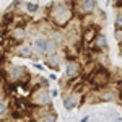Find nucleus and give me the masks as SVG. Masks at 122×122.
Wrapping results in <instances>:
<instances>
[{
  "label": "nucleus",
  "mask_w": 122,
  "mask_h": 122,
  "mask_svg": "<svg viewBox=\"0 0 122 122\" xmlns=\"http://www.w3.org/2000/svg\"><path fill=\"white\" fill-rule=\"evenodd\" d=\"M114 28L116 29H122V11H119L114 18Z\"/></svg>",
  "instance_id": "nucleus-15"
},
{
  "label": "nucleus",
  "mask_w": 122,
  "mask_h": 122,
  "mask_svg": "<svg viewBox=\"0 0 122 122\" xmlns=\"http://www.w3.org/2000/svg\"><path fill=\"white\" fill-rule=\"evenodd\" d=\"M85 80L91 85L93 90H101V88H106L107 85H111V81L114 80V76H112V72H111L109 67L98 65Z\"/></svg>",
  "instance_id": "nucleus-3"
},
{
  "label": "nucleus",
  "mask_w": 122,
  "mask_h": 122,
  "mask_svg": "<svg viewBox=\"0 0 122 122\" xmlns=\"http://www.w3.org/2000/svg\"><path fill=\"white\" fill-rule=\"evenodd\" d=\"M88 49H91V51H94V52H101V51H109V44H107V39H106V36H104L103 33L99 31L96 36H94V39L91 41V44L90 46H86Z\"/></svg>",
  "instance_id": "nucleus-12"
},
{
  "label": "nucleus",
  "mask_w": 122,
  "mask_h": 122,
  "mask_svg": "<svg viewBox=\"0 0 122 122\" xmlns=\"http://www.w3.org/2000/svg\"><path fill=\"white\" fill-rule=\"evenodd\" d=\"M31 46L34 51V60H38L39 57L42 59L46 54L56 49H60V44L51 34H46V33H34L31 36Z\"/></svg>",
  "instance_id": "nucleus-2"
},
{
  "label": "nucleus",
  "mask_w": 122,
  "mask_h": 122,
  "mask_svg": "<svg viewBox=\"0 0 122 122\" xmlns=\"http://www.w3.org/2000/svg\"><path fill=\"white\" fill-rule=\"evenodd\" d=\"M42 62H44V65H46L47 68H51V70H54V72L62 70V65H64V62H65L64 49L60 47V49H56V51L46 54V56L42 57Z\"/></svg>",
  "instance_id": "nucleus-6"
},
{
  "label": "nucleus",
  "mask_w": 122,
  "mask_h": 122,
  "mask_svg": "<svg viewBox=\"0 0 122 122\" xmlns=\"http://www.w3.org/2000/svg\"><path fill=\"white\" fill-rule=\"evenodd\" d=\"M8 52L16 57H21V59H34V51H33V46H31L29 39L23 41V42H18V44H13Z\"/></svg>",
  "instance_id": "nucleus-9"
},
{
  "label": "nucleus",
  "mask_w": 122,
  "mask_h": 122,
  "mask_svg": "<svg viewBox=\"0 0 122 122\" xmlns=\"http://www.w3.org/2000/svg\"><path fill=\"white\" fill-rule=\"evenodd\" d=\"M8 111H10V103H8V98H3L0 101V119L7 117L8 116Z\"/></svg>",
  "instance_id": "nucleus-13"
},
{
  "label": "nucleus",
  "mask_w": 122,
  "mask_h": 122,
  "mask_svg": "<svg viewBox=\"0 0 122 122\" xmlns=\"http://www.w3.org/2000/svg\"><path fill=\"white\" fill-rule=\"evenodd\" d=\"M114 7L116 8H122V0H114Z\"/></svg>",
  "instance_id": "nucleus-16"
},
{
  "label": "nucleus",
  "mask_w": 122,
  "mask_h": 122,
  "mask_svg": "<svg viewBox=\"0 0 122 122\" xmlns=\"http://www.w3.org/2000/svg\"><path fill=\"white\" fill-rule=\"evenodd\" d=\"M28 99L34 107H41V106H49V104H52V96L49 93V86H44V85L34 86V88L29 91Z\"/></svg>",
  "instance_id": "nucleus-4"
},
{
  "label": "nucleus",
  "mask_w": 122,
  "mask_h": 122,
  "mask_svg": "<svg viewBox=\"0 0 122 122\" xmlns=\"http://www.w3.org/2000/svg\"><path fill=\"white\" fill-rule=\"evenodd\" d=\"M44 18L57 29L65 28L67 25L75 18L73 10H72V2H54L46 7V16Z\"/></svg>",
  "instance_id": "nucleus-1"
},
{
  "label": "nucleus",
  "mask_w": 122,
  "mask_h": 122,
  "mask_svg": "<svg viewBox=\"0 0 122 122\" xmlns=\"http://www.w3.org/2000/svg\"><path fill=\"white\" fill-rule=\"evenodd\" d=\"M49 93H51L52 98H56V96H59V90H52V91H49Z\"/></svg>",
  "instance_id": "nucleus-18"
},
{
  "label": "nucleus",
  "mask_w": 122,
  "mask_h": 122,
  "mask_svg": "<svg viewBox=\"0 0 122 122\" xmlns=\"http://www.w3.org/2000/svg\"><path fill=\"white\" fill-rule=\"evenodd\" d=\"M81 121H83V122H88V121H90V116H85V117L81 119Z\"/></svg>",
  "instance_id": "nucleus-19"
},
{
  "label": "nucleus",
  "mask_w": 122,
  "mask_h": 122,
  "mask_svg": "<svg viewBox=\"0 0 122 122\" xmlns=\"http://www.w3.org/2000/svg\"><path fill=\"white\" fill-rule=\"evenodd\" d=\"M72 2V10L76 18H81L85 15L94 13L98 10V2L96 0H70Z\"/></svg>",
  "instance_id": "nucleus-5"
},
{
  "label": "nucleus",
  "mask_w": 122,
  "mask_h": 122,
  "mask_svg": "<svg viewBox=\"0 0 122 122\" xmlns=\"http://www.w3.org/2000/svg\"><path fill=\"white\" fill-rule=\"evenodd\" d=\"M83 98L85 94H81L76 90H70V91H65L64 93V107L67 111H73L75 107H80L83 104Z\"/></svg>",
  "instance_id": "nucleus-8"
},
{
  "label": "nucleus",
  "mask_w": 122,
  "mask_h": 122,
  "mask_svg": "<svg viewBox=\"0 0 122 122\" xmlns=\"http://www.w3.org/2000/svg\"><path fill=\"white\" fill-rule=\"evenodd\" d=\"M25 10H26V13H36L39 10V5L38 3H33V2H26L25 3Z\"/></svg>",
  "instance_id": "nucleus-14"
},
{
  "label": "nucleus",
  "mask_w": 122,
  "mask_h": 122,
  "mask_svg": "<svg viewBox=\"0 0 122 122\" xmlns=\"http://www.w3.org/2000/svg\"><path fill=\"white\" fill-rule=\"evenodd\" d=\"M62 68H64V76H65L67 81L76 80L81 75V62H80V59H65Z\"/></svg>",
  "instance_id": "nucleus-7"
},
{
  "label": "nucleus",
  "mask_w": 122,
  "mask_h": 122,
  "mask_svg": "<svg viewBox=\"0 0 122 122\" xmlns=\"http://www.w3.org/2000/svg\"><path fill=\"white\" fill-rule=\"evenodd\" d=\"M49 78H51V80H56V81H57V76H56V73H52V75L49 76Z\"/></svg>",
  "instance_id": "nucleus-20"
},
{
  "label": "nucleus",
  "mask_w": 122,
  "mask_h": 122,
  "mask_svg": "<svg viewBox=\"0 0 122 122\" xmlns=\"http://www.w3.org/2000/svg\"><path fill=\"white\" fill-rule=\"evenodd\" d=\"M7 38L11 41V44H18V42H23V41H28L29 34L26 26H10Z\"/></svg>",
  "instance_id": "nucleus-11"
},
{
  "label": "nucleus",
  "mask_w": 122,
  "mask_h": 122,
  "mask_svg": "<svg viewBox=\"0 0 122 122\" xmlns=\"http://www.w3.org/2000/svg\"><path fill=\"white\" fill-rule=\"evenodd\" d=\"M3 98H7V94H5V91H3V88L0 86V101H2Z\"/></svg>",
  "instance_id": "nucleus-17"
},
{
  "label": "nucleus",
  "mask_w": 122,
  "mask_h": 122,
  "mask_svg": "<svg viewBox=\"0 0 122 122\" xmlns=\"http://www.w3.org/2000/svg\"><path fill=\"white\" fill-rule=\"evenodd\" d=\"M101 31V25H90V26H81V33H80V46L86 47L91 44L94 36Z\"/></svg>",
  "instance_id": "nucleus-10"
}]
</instances>
